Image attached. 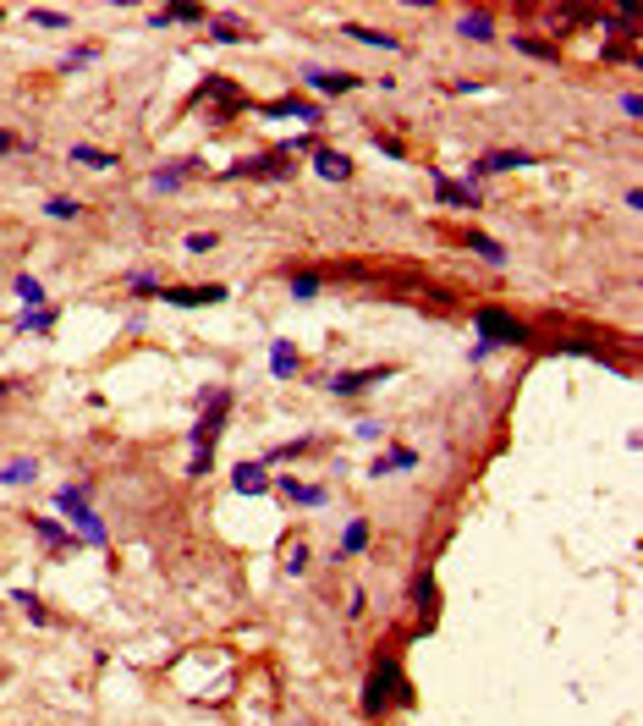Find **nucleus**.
Instances as JSON below:
<instances>
[{
  "label": "nucleus",
  "mask_w": 643,
  "mask_h": 726,
  "mask_svg": "<svg viewBox=\"0 0 643 726\" xmlns=\"http://www.w3.org/2000/svg\"><path fill=\"white\" fill-rule=\"evenodd\" d=\"M402 699H407L402 666H396V660H379L374 677H369V693H363V715H379L385 705H402Z\"/></svg>",
  "instance_id": "obj_1"
},
{
  "label": "nucleus",
  "mask_w": 643,
  "mask_h": 726,
  "mask_svg": "<svg viewBox=\"0 0 643 726\" xmlns=\"http://www.w3.org/2000/svg\"><path fill=\"white\" fill-rule=\"evenodd\" d=\"M478 330H484L490 341H501V347L528 341V325H523V320H511L506 308H478Z\"/></svg>",
  "instance_id": "obj_2"
},
{
  "label": "nucleus",
  "mask_w": 643,
  "mask_h": 726,
  "mask_svg": "<svg viewBox=\"0 0 643 726\" xmlns=\"http://www.w3.org/2000/svg\"><path fill=\"white\" fill-rule=\"evenodd\" d=\"M286 171H292V149H275V154H259V160L237 166L232 176H286Z\"/></svg>",
  "instance_id": "obj_3"
},
{
  "label": "nucleus",
  "mask_w": 643,
  "mask_h": 726,
  "mask_svg": "<svg viewBox=\"0 0 643 726\" xmlns=\"http://www.w3.org/2000/svg\"><path fill=\"white\" fill-rule=\"evenodd\" d=\"M374 380H391V369H352V374H336L330 391H336V396H358V391H369Z\"/></svg>",
  "instance_id": "obj_4"
},
{
  "label": "nucleus",
  "mask_w": 643,
  "mask_h": 726,
  "mask_svg": "<svg viewBox=\"0 0 643 726\" xmlns=\"http://www.w3.org/2000/svg\"><path fill=\"white\" fill-rule=\"evenodd\" d=\"M511 166H533V154H523V149H495V154H484V160L473 166V176H484V171H511Z\"/></svg>",
  "instance_id": "obj_5"
},
{
  "label": "nucleus",
  "mask_w": 643,
  "mask_h": 726,
  "mask_svg": "<svg viewBox=\"0 0 643 726\" xmlns=\"http://www.w3.org/2000/svg\"><path fill=\"white\" fill-rule=\"evenodd\" d=\"M166 303H182V308H199V303H220L226 287H182V292H159Z\"/></svg>",
  "instance_id": "obj_6"
},
{
  "label": "nucleus",
  "mask_w": 643,
  "mask_h": 726,
  "mask_svg": "<svg viewBox=\"0 0 643 726\" xmlns=\"http://www.w3.org/2000/svg\"><path fill=\"white\" fill-rule=\"evenodd\" d=\"M232 485H237L242 495H248V490H253V495H259V490H270V473H265L259 462H242V468L232 473Z\"/></svg>",
  "instance_id": "obj_7"
},
{
  "label": "nucleus",
  "mask_w": 643,
  "mask_h": 726,
  "mask_svg": "<svg viewBox=\"0 0 643 726\" xmlns=\"http://www.w3.org/2000/svg\"><path fill=\"white\" fill-rule=\"evenodd\" d=\"M313 166H319V176H330V182H336V176H341V182L352 176V160H346V154H336V149H319Z\"/></svg>",
  "instance_id": "obj_8"
},
{
  "label": "nucleus",
  "mask_w": 643,
  "mask_h": 726,
  "mask_svg": "<svg viewBox=\"0 0 643 726\" xmlns=\"http://www.w3.org/2000/svg\"><path fill=\"white\" fill-rule=\"evenodd\" d=\"M457 34H462V39H495V22H490L484 12H468V17L457 22Z\"/></svg>",
  "instance_id": "obj_9"
},
{
  "label": "nucleus",
  "mask_w": 643,
  "mask_h": 726,
  "mask_svg": "<svg viewBox=\"0 0 643 726\" xmlns=\"http://www.w3.org/2000/svg\"><path fill=\"white\" fill-rule=\"evenodd\" d=\"M418 616H424V622H435V611H440V589H435V578H418Z\"/></svg>",
  "instance_id": "obj_10"
},
{
  "label": "nucleus",
  "mask_w": 643,
  "mask_h": 726,
  "mask_svg": "<svg viewBox=\"0 0 643 726\" xmlns=\"http://www.w3.org/2000/svg\"><path fill=\"white\" fill-rule=\"evenodd\" d=\"M440 199H445V204H457V209H473V204H478V193H473V187H462V182H445V176H440Z\"/></svg>",
  "instance_id": "obj_11"
},
{
  "label": "nucleus",
  "mask_w": 643,
  "mask_h": 726,
  "mask_svg": "<svg viewBox=\"0 0 643 726\" xmlns=\"http://www.w3.org/2000/svg\"><path fill=\"white\" fill-rule=\"evenodd\" d=\"M303 77H308L313 88H325V94H346L352 83H358V77H346V72H341V77H336V72H303Z\"/></svg>",
  "instance_id": "obj_12"
},
{
  "label": "nucleus",
  "mask_w": 643,
  "mask_h": 726,
  "mask_svg": "<svg viewBox=\"0 0 643 726\" xmlns=\"http://www.w3.org/2000/svg\"><path fill=\"white\" fill-rule=\"evenodd\" d=\"M72 160H83L88 171H105V166H116V154H105V149H88V143H77V149H72Z\"/></svg>",
  "instance_id": "obj_13"
},
{
  "label": "nucleus",
  "mask_w": 643,
  "mask_h": 726,
  "mask_svg": "<svg viewBox=\"0 0 643 726\" xmlns=\"http://www.w3.org/2000/svg\"><path fill=\"white\" fill-rule=\"evenodd\" d=\"M550 22H556L550 34H572L577 22H594V12H577V6H566V12H550Z\"/></svg>",
  "instance_id": "obj_14"
},
{
  "label": "nucleus",
  "mask_w": 643,
  "mask_h": 726,
  "mask_svg": "<svg viewBox=\"0 0 643 726\" xmlns=\"http://www.w3.org/2000/svg\"><path fill=\"white\" fill-rule=\"evenodd\" d=\"M346 34H352V39H363V45H374V50H396V39H391V34H374V28H363V22H346Z\"/></svg>",
  "instance_id": "obj_15"
},
{
  "label": "nucleus",
  "mask_w": 643,
  "mask_h": 726,
  "mask_svg": "<svg viewBox=\"0 0 643 726\" xmlns=\"http://www.w3.org/2000/svg\"><path fill=\"white\" fill-rule=\"evenodd\" d=\"M270 116H297V121H319V105H308V100H281Z\"/></svg>",
  "instance_id": "obj_16"
},
{
  "label": "nucleus",
  "mask_w": 643,
  "mask_h": 726,
  "mask_svg": "<svg viewBox=\"0 0 643 726\" xmlns=\"http://www.w3.org/2000/svg\"><path fill=\"white\" fill-rule=\"evenodd\" d=\"M166 22H204V12L199 6H166V12L154 17V28H166Z\"/></svg>",
  "instance_id": "obj_17"
},
{
  "label": "nucleus",
  "mask_w": 643,
  "mask_h": 726,
  "mask_svg": "<svg viewBox=\"0 0 643 726\" xmlns=\"http://www.w3.org/2000/svg\"><path fill=\"white\" fill-rule=\"evenodd\" d=\"M34 473H39V462H12V468H0V479H6V485H28V479H34Z\"/></svg>",
  "instance_id": "obj_18"
},
{
  "label": "nucleus",
  "mask_w": 643,
  "mask_h": 726,
  "mask_svg": "<svg viewBox=\"0 0 643 726\" xmlns=\"http://www.w3.org/2000/svg\"><path fill=\"white\" fill-rule=\"evenodd\" d=\"M17 298H22L28 308H39V303H45V287H39L34 275H17Z\"/></svg>",
  "instance_id": "obj_19"
},
{
  "label": "nucleus",
  "mask_w": 643,
  "mask_h": 726,
  "mask_svg": "<svg viewBox=\"0 0 643 726\" xmlns=\"http://www.w3.org/2000/svg\"><path fill=\"white\" fill-rule=\"evenodd\" d=\"M286 495H292V501H303V507H319V501H325V490H319V485H286Z\"/></svg>",
  "instance_id": "obj_20"
},
{
  "label": "nucleus",
  "mask_w": 643,
  "mask_h": 726,
  "mask_svg": "<svg viewBox=\"0 0 643 726\" xmlns=\"http://www.w3.org/2000/svg\"><path fill=\"white\" fill-rule=\"evenodd\" d=\"M473 248H478V259H490V265H506V248H501L495 237H473Z\"/></svg>",
  "instance_id": "obj_21"
},
{
  "label": "nucleus",
  "mask_w": 643,
  "mask_h": 726,
  "mask_svg": "<svg viewBox=\"0 0 643 726\" xmlns=\"http://www.w3.org/2000/svg\"><path fill=\"white\" fill-rule=\"evenodd\" d=\"M407 468H412V452H391L374 462V473H407Z\"/></svg>",
  "instance_id": "obj_22"
},
{
  "label": "nucleus",
  "mask_w": 643,
  "mask_h": 726,
  "mask_svg": "<svg viewBox=\"0 0 643 726\" xmlns=\"http://www.w3.org/2000/svg\"><path fill=\"white\" fill-rule=\"evenodd\" d=\"M12 600H17V606H22V611H28V616H34V622H50V611H45V606H39V594H28V589H17V594H12Z\"/></svg>",
  "instance_id": "obj_23"
},
{
  "label": "nucleus",
  "mask_w": 643,
  "mask_h": 726,
  "mask_svg": "<svg viewBox=\"0 0 643 726\" xmlns=\"http://www.w3.org/2000/svg\"><path fill=\"white\" fill-rule=\"evenodd\" d=\"M363 545H369V523H352V528H346V540H341V551L352 556V551H363Z\"/></svg>",
  "instance_id": "obj_24"
},
{
  "label": "nucleus",
  "mask_w": 643,
  "mask_h": 726,
  "mask_svg": "<svg viewBox=\"0 0 643 726\" xmlns=\"http://www.w3.org/2000/svg\"><path fill=\"white\" fill-rule=\"evenodd\" d=\"M517 50H523V55H539V61H556V55H561L556 45H544V39H517Z\"/></svg>",
  "instance_id": "obj_25"
},
{
  "label": "nucleus",
  "mask_w": 643,
  "mask_h": 726,
  "mask_svg": "<svg viewBox=\"0 0 643 726\" xmlns=\"http://www.w3.org/2000/svg\"><path fill=\"white\" fill-rule=\"evenodd\" d=\"M34 534H39V540H50V545H67V534H61V523H50V518H34Z\"/></svg>",
  "instance_id": "obj_26"
},
{
  "label": "nucleus",
  "mask_w": 643,
  "mask_h": 726,
  "mask_svg": "<svg viewBox=\"0 0 643 726\" xmlns=\"http://www.w3.org/2000/svg\"><path fill=\"white\" fill-rule=\"evenodd\" d=\"M209 28H215V39H220V45H237V39H242V28H237V22H226V17L209 22Z\"/></svg>",
  "instance_id": "obj_27"
},
{
  "label": "nucleus",
  "mask_w": 643,
  "mask_h": 726,
  "mask_svg": "<svg viewBox=\"0 0 643 726\" xmlns=\"http://www.w3.org/2000/svg\"><path fill=\"white\" fill-rule=\"evenodd\" d=\"M303 567H308V545L297 540L292 551H286V573H303Z\"/></svg>",
  "instance_id": "obj_28"
},
{
  "label": "nucleus",
  "mask_w": 643,
  "mask_h": 726,
  "mask_svg": "<svg viewBox=\"0 0 643 726\" xmlns=\"http://www.w3.org/2000/svg\"><path fill=\"white\" fill-rule=\"evenodd\" d=\"M292 292L297 298H319V275H292Z\"/></svg>",
  "instance_id": "obj_29"
},
{
  "label": "nucleus",
  "mask_w": 643,
  "mask_h": 726,
  "mask_svg": "<svg viewBox=\"0 0 643 726\" xmlns=\"http://www.w3.org/2000/svg\"><path fill=\"white\" fill-rule=\"evenodd\" d=\"M297 369V353L292 347H275V374H292Z\"/></svg>",
  "instance_id": "obj_30"
},
{
  "label": "nucleus",
  "mask_w": 643,
  "mask_h": 726,
  "mask_svg": "<svg viewBox=\"0 0 643 726\" xmlns=\"http://www.w3.org/2000/svg\"><path fill=\"white\" fill-rule=\"evenodd\" d=\"M209 248H220V242H215V232H199V237H187V254H209Z\"/></svg>",
  "instance_id": "obj_31"
},
{
  "label": "nucleus",
  "mask_w": 643,
  "mask_h": 726,
  "mask_svg": "<svg viewBox=\"0 0 643 726\" xmlns=\"http://www.w3.org/2000/svg\"><path fill=\"white\" fill-rule=\"evenodd\" d=\"M133 287H138V298H159V281L154 275H133Z\"/></svg>",
  "instance_id": "obj_32"
},
{
  "label": "nucleus",
  "mask_w": 643,
  "mask_h": 726,
  "mask_svg": "<svg viewBox=\"0 0 643 726\" xmlns=\"http://www.w3.org/2000/svg\"><path fill=\"white\" fill-rule=\"evenodd\" d=\"M50 215H55V220H72L77 204H72V199H50Z\"/></svg>",
  "instance_id": "obj_33"
},
{
  "label": "nucleus",
  "mask_w": 643,
  "mask_h": 726,
  "mask_svg": "<svg viewBox=\"0 0 643 726\" xmlns=\"http://www.w3.org/2000/svg\"><path fill=\"white\" fill-rule=\"evenodd\" d=\"M22 330H50V314H22Z\"/></svg>",
  "instance_id": "obj_34"
},
{
  "label": "nucleus",
  "mask_w": 643,
  "mask_h": 726,
  "mask_svg": "<svg viewBox=\"0 0 643 726\" xmlns=\"http://www.w3.org/2000/svg\"><path fill=\"white\" fill-rule=\"evenodd\" d=\"M34 22H39V28H67V17H61V12H34Z\"/></svg>",
  "instance_id": "obj_35"
},
{
  "label": "nucleus",
  "mask_w": 643,
  "mask_h": 726,
  "mask_svg": "<svg viewBox=\"0 0 643 726\" xmlns=\"http://www.w3.org/2000/svg\"><path fill=\"white\" fill-rule=\"evenodd\" d=\"M12 149H22V138H12V133H0V154H12Z\"/></svg>",
  "instance_id": "obj_36"
}]
</instances>
